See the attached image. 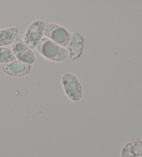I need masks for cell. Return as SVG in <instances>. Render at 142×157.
Returning <instances> with one entry per match:
<instances>
[{
    "instance_id": "obj_4",
    "label": "cell",
    "mask_w": 142,
    "mask_h": 157,
    "mask_svg": "<svg viewBox=\"0 0 142 157\" xmlns=\"http://www.w3.org/2000/svg\"><path fill=\"white\" fill-rule=\"evenodd\" d=\"M45 26V21L41 20H35L29 24L24 34L23 41L31 50L36 48L42 39Z\"/></svg>"
},
{
    "instance_id": "obj_2",
    "label": "cell",
    "mask_w": 142,
    "mask_h": 157,
    "mask_svg": "<svg viewBox=\"0 0 142 157\" xmlns=\"http://www.w3.org/2000/svg\"><path fill=\"white\" fill-rule=\"evenodd\" d=\"M62 86L65 95L71 101L77 102L83 98V89L80 80L72 73H65L61 76Z\"/></svg>"
},
{
    "instance_id": "obj_7",
    "label": "cell",
    "mask_w": 142,
    "mask_h": 157,
    "mask_svg": "<svg viewBox=\"0 0 142 157\" xmlns=\"http://www.w3.org/2000/svg\"><path fill=\"white\" fill-rule=\"evenodd\" d=\"M32 66L24 64L22 62L16 60L3 64L2 66V70L5 74L10 77L20 78L28 75L31 71Z\"/></svg>"
},
{
    "instance_id": "obj_11",
    "label": "cell",
    "mask_w": 142,
    "mask_h": 157,
    "mask_svg": "<svg viewBox=\"0 0 142 157\" xmlns=\"http://www.w3.org/2000/svg\"><path fill=\"white\" fill-rule=\"evenodd\" d=\"M133 150L135 157L142 156V139L133 141Z\"/></svg>"
},
{
    "instance_id": "obj_5",
    "label": "cell",
    "mask_w": 142,
    "mask_h": 157,
    "mask_svg": "<svg viewBox=\"0 0 142 157\" xmlns=\"http://www.w3.org/2000/svg\"><path fill=\"white\" fill-rule=\"evenodd\" d=\"M11 50L14 53L17 60L31 66L35 63V56L34 51L24 44L20 36L12 44Z\"/></svg>"
},
{
    "instance_id": "obj_8",
    "label": "cell",
    "mask_w": 142,
    "mask_h": 157,
    "mask_svg": "<svg viewBox=\"0 0 142 157\" xmlns=\"http://www.w3.org/2000/svg\"><path fill=\"white\" fill-rule=\"evenodd\" d=\"M19 36L20 35L18 26L0 29V47H6L7 46L12 45Z\"/></svg>"
},
{
    "instance_id": "obj_1",
    "label": "cell",
    "mask_w": 142,
    "mask_h": 157,
    "mask_svg": "<svg viewBox=\"0 0 142 157\" xmlns=\"http://www.w3.org/2000/svg\"><path fill=\"white\" fill-rule=\"evenodd\" d=\"M36 48L40 55L49 61L61 62L67 58L66 48L46 37H42Z\"/></svg>"
},
{
    "instance_id": "obj_12",
    "label": "cell",
    "mask_w": 142,
    "mask_h": 157,
    "mask_svg": "<svg viewBox=\"0 0 142 157\" xmlns=\"http://www.w3.org/2000/svg\"><path fill=\"white\" fill-rule=\"evenodd\" d=\"M138 157H142V156H138Z\"/></svg>"
},
{
    "instance_id": "obj_9",
    "label": "cell",
    "mask_w": 142,
    "mask_h": 157,
    "mask_svg": "<svg viewBox=\"0 0 142 157\" xmlns=\"http://www.w3.org/2000/svg\"><path fill=\"white\" fill-rule=\"evenodd\" d=\"M16 59L15 54L11 49L6 47H0V63H9Z\"/></svg>"
},
{
    "instance_id": "obj_10",
    "label": "cell",
    "mask_w": 142,
    "mask_h": 157,
    "mask_svg": "<svg viewBox=\"0 0 142 157\" xmlns=\"http://www.w3.org/2000/svg\"><path fill=\"white\" fill-rule=\"evenodd\" d=\"M121 157H135L133 150V143L130 142L125 144L120 151Z\"/></svg>"
},
{
    "instance_id": "obj_6",
    "label": "cell",
    "mask_w": 142,
    "mask_h": 157,
    "mask_svg": "<svg viewBox=\"0 0 142 157\" xmlns=\"http://www.w3.org/2000/svg\"><path fill=\"white\" fill-rule=\"evenodd\" d=\"M84 38L78 32L73 31L71 33L70 40L66 47L67 58L71 61H76L80 58L84 49Z\"/></svg>"
},
{
    "instance_id": "obj_3",
    "label": "cell",
    "mask_w": 142,
    "mask_h": 157,
    "mask_svg": "<svg viewBox=\"0 0 142 157\" xmlns=\"http://www.w3.org/2000/svg\"><path fill=\"white\" fill-rule=\"evenodd\" d=\"M43 36L66 48L69 44L71 33L65 27L57 24L50 23L46 24Z\"/></svg>"
}]
</instances>
